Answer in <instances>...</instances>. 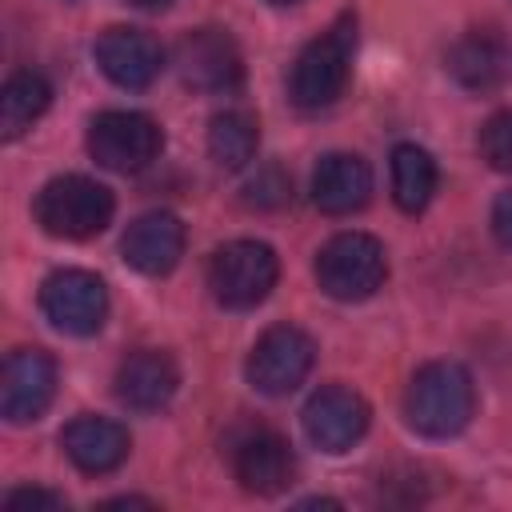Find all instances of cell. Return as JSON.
Masks as SVG:
<instances>
[{
	"instance_id": "6da1fadb",
	"label": "cell",
	"mask_w": 512,
	"mask_h": 512,
	"mask_svg": "<svg viewBox=\"0 0 512 512\" xmlns=\"http://www.w3.org/2000/svg\"><path fill=\"white\" fill-rule=\"evenodd\" d=\"M352 56H356V16L344 12L316 40H308L300 56L292 60V72H288L292 104L312 112V108H328L332 100H340V92L348 88Z\"/></svg>"
},
{
	"instance_id": "7a4b0ae2",
	"label": "cell",
	"mask_w": 512,
	"mask_h": 512,
	"mask_svg": "<svg viewBox=\"0 0 512 512\" xmlns=\"http://www.w3.org/2000/svg\"><path fill=\"white\" fill-rule=\"evenodd\" d=\"M472 408H476L472 376L460 364H452V360L424 364L412 376L408 392H404V416H408V424L420 436H432V440L456 436L472 420Z\"/></svg>"
},
{
	"instance_id": "3957f363",
	"label": "cell",
	"mask_w": 512,
	"mask_h": 512,
	"mask_svg": "<svg viewBox=\"0 0 512 512\" xmlns=\"http://www.w3.org/2000/svg\"><path fill=\"white\" fill-rule=\"evenodd\" d=\"M112 192L92 176H56L36 192V224L56 240H88L112 220Z\"/></svg>"
},
{
	"instance_id": "277c9868",
	"label": "cell",
	"mask_w": 512,
	"mask_h": 512,
	"mask_svg": "<svg viewBox=\"0 0 512 512\" xmlns=\"http://www.w3.org/2000/svg\"><path fill=\"white\" fill-rule=\"evenodd\" d=\"M388 276L384 244L368 232H340L316 256V280L332 300L360 304L368 300Z\"/></svg>"
},
{
	"instance_id": "5b68a950",
	"label": "cell",
	"mask_w": 512,
	"mask_h": 512,
	"mask_svg": "<svg viewBox=\"0 0 512 512\" xmlns=\"http://www.w3.org/2000/svg\"><path fill=\"white\" fill-rule=\"evenodd\" d=\"M280 276V260L264 240H232L224 248H216L212 264H208V288L216 296V304L244 312L268 300V292L276 288Z\"/></svg>"
},
{
	"instance_id": "8992f818",
	"label": "cell",
	"mask_w": 512,
	"mask_h": 512,
	"mask_svg": "<svg viewBox=\"0 0 512 512\" xmlns=\"http://www.w3.org/2000/svg\"><path fill=\"white\" fill-rule=\"evenodd\" d=\"M160 148H164V132L144 112L112 108V112H100L88 128L92 160L112 172H140L160 156Z\"/></svg>"
},
{
	"instance_id": "52a82bcc",
	"label": "cell",
	"mask_w": 512,
	"mask_h": 512,
	"mask_svg": "<svg viewBox=\"0 0 512 512\" xmlns=\"http://www.w3.org/2000/svg\"><path fill=\"white\" fill-rule=\"evenodd\" d=\"M312 360H316V344L308 332H300L296 324H276L268 328L248 360H244V372H248V384L264 396H288L292 388L304 384V376L312 372Z\"/></svg>"
},
{
	"instance_id": "ba28073f",
	"label": "cell",
	"mask_w": 512,
	"mask_h": 512,
	"mask_svg": "<svg viewBox=\"0 0 512 512\" xmlns=\"http://www.w3.org/2000/svg\"><path fill=\"white\" fill-rule=\"evenodd\" d=\"M40 312L68 336H92L108 320V288L84 268H60L40 284Z\"/></svg>"
},
{
	"instance_id": "9c48e42d",
	"label": "cell",
	"mask_w": 512,
	"mask_h": 512,
	"mask_svg": "<svg viewBox=\"0 0 512 512\" xmlns=\"http://www.w3.org/2000/svg\"><path fill=\"white\" fill-rule=\"evenodd\" d=\"M176 68L184 84L200 92H232L244 80V56L224 28H196L176 44Z\"/></svg>"
},
{
	"instance_id": "30bf717a",
	"label": "cell",
	"mask_w": 512,
	"mask_h": 512,
	"mask_svg": "<svg viewBox=\"0 0 512 512\" xmlns=\"http://www.w3.org/2000/svg\"><path fill=\"white\" fill-rule=\"evenodd\" d=\"M368 416H372L368 400L344 384H328V388L312 392V400L300 412L304 436L320 452H348L368 432Z\"/></svg>"
},
{
	"instance_id": "8fae6325",
	"label": "cell",
	"mask_w": 512,
	"mask_h": 512,
	"mask_svg": "<svg viewBox=\"0 0 512 512\" xmlns=\"http://www.w3.org/2000/svg\"><path fill=\"white\" fill-rule=\"evenodd\" d=\"M56 396V360L44 348H16L4 360L0 412L8 424H32Z\"/></svg>"
},
{
	"instance_id": "7c38bea8",
	"label": "cell",
	"mask_w": 512,
	"mask_h": 512,
	"mask_svg": "<svg viewBox=\"0 0 512 512\" xmlns=\"http://www.w3.org/2000/svg\"><path fill=\"white\" fill-rule=\"evenodd\" d=\"M232 472L236 480L256 496H276L292 484L296 460L280 432L272 428H248L232 440Z\"/></svg>"
},
{
	"instance_id": "4fadbf2b",
	"label": "cell",
	"mask_w": 512,
	"mask_h": 512,
	"mask_svg": "<svg viewBox=\"0 0 512 512\" xmlns=\"http://www.w3.org/2000/svg\"><path fill=\"white\" fill-rule=\"evenodd\" d=\"M180 388L176 360L160 348H140L116 368V400L132 412H160Z\"/></svg>"
},
{
	"instance_id": "5bb4252c",
	"label": "cell",
	"mask_w": 512,
	"mask_h": 512,
	"mask_svg": "<svg viewBox=\"0 0 512 512\" xmlns=\"http://www.w3.org/2000/svg\"><path fill=\"white\" fill-rule=\"evenodd\" d=\"M96 64L120 88H148L164 68V48L140 28H108L96 40Z\"/></svg>"
},
{
	"instance_id": "9a60e30c",
	"label": "cell",
	"mask_w": 512,
	"mask_h": 512,
	"mask_svg": "<svg viewBox=\"0 0 512 512\" xmlns=\"http://www.w3.org/2000/svg\"><path fill=\"white\" fill-rule=\"evenodd\" d=\"M120 252L128 260V268L144 272V276H164L180 264L184 256V224L172 212H144L128 224Z\"/></svg>"
},
{
	"instance_id": "2e32d148",
	"label": "cell",
	"mask_w": 512,
	"mask_h": 512,
	"mask_svg": "<svg viewBox=\"0 0 512 512\" xmlns=\"http://www.w3.org/2000/svg\"><path fill=\"white\" fill-rule=\"evenodd\" d=\"M60 444H64L68 460H72L80 472H88V476H108V472H116V468L128 460V448H132L124 424H116V420H108V416H76L72 424H64Z\"/></svg>"
},
{
	"instance_id": "e0dca14e",
	"label": "cell",
	"mask_w": 512,
	"mask_h": 512,
	"mask_svg": "<svg viewBox=\"0 0 512 512\" xmlns=\"http://www.w3.org/2000/svg\"><path fill=\"white\" fill-rule=\"evenodd\" d=\"M372 196V168L352 152H328L312 172V200L328 216L360 212Z\"/></svg>"
},
{
	"instance_id": "ac0fdd59",
	"label": "cell",
	"mask_w": 512,
	"mask_h": 512,
	"mask_svg": "<svg viewBox=\"0 0 512 512\" xmlns=\"http://www.w3.org/2000/svg\"><path fill=\"white\" fill-rule=\"evenodd\" d=\"M448 72L468 92H492L508 76V48L492 32H468L448 48Z\"/></svg>"
},
{
	"instance_id": "d6986e66",
	"label": "cell",
	"mask_w": 512,
	"mask_h": 512,
	"mask_svg": "<svg viewBox=\"0 0 512 512\" xmlns=\"http://www.w3.org/2000/svg\"><path fill=\"white\" fill-rule=\"evenodd\" d=\"M48 100H52V88H48V80L40 72H32V68L12 72L4 80V92H0V136L4 140L24 136L44 116Z\"/></svg>"
},
{
	"instance_id": "ffe728a7",
	"label": "cell",
	"mask_w": 512,
	"mask_h": 512,
	"mask_svg": "<svg viewBox=\"0 0 512 512\" xmlns=\"http://www.w3.org/2000/svg\"><path fill=\"white\" fill-rule=\"evenodd\" d=\"M436 160L420 144H396L392 148V196L404 212H424L436 192Z\"/></svg>"
},
{
	"instance_id": "44dd1931",
	"label": "cell",
	"mask_w": 512,
	"mask_h": 512,
	"mask_svg": "<svg viewBox=\"0 0 512 512\" xmlns=\"http://www.w3.org/2000/svg\"><path fill=\"white\" fill-rule=\"evenodd\" d=\"M256 148H260V124H256V116H248L240 108L212 116V124H208V152H212V160L220 168H228V172L244 168L256 156Z\"/></svg>"
},
{
	"instance_id": "7402d4cb",
	"label": "cell",
	"mask_w": 512,
	"mask_h": 512,
	"mask_svg": "<svg viewBox=\"0 0 512 512\" xmlns=\"http://www.w3.org/2000/svg\"><path fill=\"white\" fill-rule=\"evenodd\" d=\"M480 156L496 172H512V108H504V112L484 120V128H480Z\"/></svg>"
},
{
	"instance_id": "603a6c76",
	"label": "cell",
	"mask_w": 512,
	"mask_h": 512,
	"mask_svg": "<svg viewBox=\"0 0 512 512\" xmlns=\"http://www.w3.org/2000/svg\"><path fill=\"white\" fill-rule=\"evenodd\" d=\"M288 192H292L288 176H284L276 164H268V168H260V172L244 184V204H252V208H280V204L288 200Z\"/></svg>"
},
{
	"instance_id": "cb8c5ba5",
	"label": "cell",
	"mask_w": 512,
	"mask_h": 512,
	"mask_svg": "<svg viewBox=\"0 0 512 512\" xmlns=\"http://www.w3.org/2000/svg\"><path fill=\"white\" fill-rule=\"evenodd\" d=\"M4 504H8L12 512H20V508H44V512H56V508H64V496L44 492V488H16V492H8Z\"/></svg>"
},
{
	"instance_id": "d4e9b609",
	"label": "cell",
	"mask_w": 512,
	"mask_h": 512,
	"mask_svg": "<svg viewBox=\"0 0 512 512\" xmlns=\"http://www.w3.org/2000/svg\"><path fill=\"white\" fill-rule=\"evenodd\" d=\"M492 232H496V240L504 248H512V188L500 192L496 204H492Z\"/></svg>"
},
{
	"instance_id": "484cf974",
	"label": "cell",
	"mask_w": 512,
	"mask_h": 512,
	"mask_svg": "<svg viewBox=\"0 0 512 512\" xmlns=\"http://www.w3.org/2000/svg\"><path fill=\"white\" fill-rule=\"evenodd\" d=\"M136 8H152V12H160V8H168L172 0H132Z\"/></svg>"
},
{
	"instance_id": "4316f807",
	"label": "cell",
	"mask_w": 512,
	"mask_h": 512,
	"mask_svg": "<svg viewBox=\"0 0 512 512\" xmlns=\"http://www.w3.org/2000/svg\"><path fill=\"white\" fill-rule=\"evenodd\" d=\"M268 4H300V0H268Z\"/></svg>"
}]
</instances>
